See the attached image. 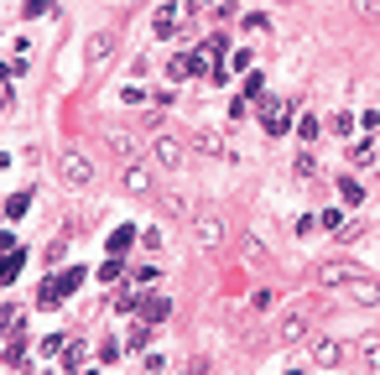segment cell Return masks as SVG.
<instances>
[{"label": "cell", "mask_w": 380, "mask_h": 375, "mask_svg": "<svg viewBox=\"0 0 380 375\" xmlns=\"http://www.w3.org/2000/svg\"><path fill=\"white\" fill-rule=\"evenodd\" d=\"M99 141H105V152L115 156L120 167H136V156H141V136H136V130H125V125H105V130H99Z\"/></svg>", "instance_id": "obj_1"}, {"label": "cell", "mask_w": 380, "mask_h": 375, "mask_svg": "<svg viewBox=\"0 0 380 375\" xmlns=\"http://www.w3.org/2000/svg\"><path fill=\"white\" fill-rule=\"evenodd\" d=\"M313 318H318V307H292V313H282L276 318V328H271V339L276 344H297V339H308V328H313Z\"/></svg>", "instance_id": "obj_2"}, {"label": "cell", "mask_w": 380, "mask_h": 375, "mask_svg": "<svg viewBox=\"0 0 380 375\" xmlns=\"http://www.w3.org/2000/svg\"><path fill=\"white\" fill-rule=\"evenodd\" d=\"M224 234H229V224H224L219 209H193V240H198L203 250H219V245H224Z\"/></svg>", "instance_id": "obj_3"}, {"label": "cell", "mask_w": 380, "mask_h": 375, "mask_svg": "<svg viewBox=\"0 0 380 375\" xmlns=\"http://www.w3.org/2000/svg\"><path fill=\"white\" fill-rule=\"evenodd\" d=\"M151 156H156V167L178 172L182 156H188V146H182V136H172V130H156V136H151Z\"/></svg>", "instance_id": "obj_4"}, {"label": "cell", "mask_w": 380, "mask_h": 375, "mask_svg": "<svg viewBox=\"0 0 380 375\" xmlns=\"http://www.w3.org/2000/svg\"><path fill=\"white\" fill-rule=\"evenodd\" d=\"M355 365H359V375H380V334H359L355 339Z\"/></svg>", "instance_id": "obj_5"}, {"label": "cell", "mask_w": 380, "mask_h": 375, "mask_svg": "<svg viewBox=\"0 0 380 375\" xmlns=\"http://www.w3.org/2000/svg\"><path fill=\"white\" fill-rule=\"evenodd\" d=\"M58 172L68 177L73 188H83L89 177H94V167H89V156H83V152H63V156H58Z\"/></svg>", "instance_id": "obj_6"}, {"label": "cell", "mask_w": 380, "mask_h": 375, "mask_svg": "<svg viewBox=\"0 0 380 375\" xmlns=\"http://www.w3.org/2000/svg\"><path fill=\"white\" fill-rule=\"evenodd\" d=\"M349 360V349L339 339H318L313 344V365H323V370H333V365H344Z\"/></svg>", "instance_id": "obj_7"}, {"label": "cell", "mask_w": 380, "mask_h": 375, "mask_svg": "<svg viewBox=\"0 0 380 375\" xmlns=\"http://www.w3.org/2000/svg\"><path fill=\"white\" fill-rule=\"evenodd\" d=\"M313 281H318V287H344V281H355V266H344V261H323Z\"/></svg>", "instance_id": "obj_8"}, {"label": "cell", "mask_w": 380, "mask_h": 375, "mask_svg": "<svg viewBox=\"0 0 380 375\" xmlns=\"http://www.w3.org/2000/svg\"><path fill=\"white\" fill-rule=\"evenodd\" d=\"M349 297H355L359 307H375V303H380V287H375L370 276H355V281H349Z\"/></svg>", "instance_id": "obj_9"}, {"label": "cell", "mask_w": 380, "mask_h": 375, "mask_svg": "<svg viewBox=\"0 0 380 375\" xmlns=\"http://www.w3.org/2000/svg\"><path fill=\"white\" fill-rule=\"evenodd\" d=\"M109 52H115V32H99L94 42H89V58H94V63H105Z\"/></svg>", "instance_id": "obj_10"}, {"label": "cell", "mask_w": 380, "mask_h": 375, "mask_svg": "<svg viewBox=\"0 0 380 375\" xmlns=\"http://www.w3.org/2000/svg\"><path fill=\"white\" fill-rule=\"evenodd\" d=\"M125 193H151V177L141 167H125Z\"/></svg>", "instance_id": "obj_11"}, {"label": "cell", "mask_w": 380, "mask_h": 375, "mask_svg": "<svg viewBox=\"0 0 380 375\" xmlns=\"http://www.w3.org/2000/svg\"><path fill=\"white\" fill-rule=\"evenodd\" d=\"M198 152L203 156H224V141H219L214 130H198Z\"/></svg>", "instance_id": "obj_12"}, {"label": "cell", "mask_w": 380, "mask_h": 375, "mask_svg": "<svg viewBox=\"0 0 380 375\" xmlns=\"http://www.w3.org/2000/svg\"><path fill=\"white\" fill-rule=\"evenodd\" d=\"M375 156H380V146H375V141H359V146H349V162H359V167H365V162H375Z\"/></svg>", "instance_id": "obj_13"}, {"label": "cell", "mask_w": 380, "mask_h": 375, "mask_svg": "<svg viewBox=\"0 0 380 375\" xmlns=\"http://www.w3.org/2000/svg\"><path fill=\"white\" fill-rule=\"evenodd\" d=\"M339 199H344V203H359V199H365V188H359L355 177H339Z\"/></svg>", "instance_id": "obj_14"}, {"label": "cell", "mask_w": 380, "mask_h": 375, "mask_svg": "<svg viewBox=\"0 0 380 375\" xmlns=\"http://www.w3.org/2000/svg\"><path fill=\"white\" fill-rule=\"evenodd\" d=\"M162 209H167V214H193V203L178 199V193H162Z\"/></svg>", "instance_id": "obj_15"}, {"label": "cell", "mask_w": 380, "mask_h": 375, "mask_svg": "<svg viewBox=\"0 0 380 375\" xmlns=\"http://www.w3.org/2000/svg\"><path fill=\"white\" fill-rule=\"evenodd\" d=\"M156 32H162V37L178 32V11H156Z\"/></svg>", "instance_id": "obj_16"}, {"label": "cell", "mask_w": 380, "mask_h": 375, "mask_svg": "<svg viewBox=\"0 0 380 375\" xmlns=\"http://www.w3.org/2000/svg\"><path fill=\"white\" fill-rule=\"evenodd\" d=\"M167 313H172V307H167V303H162V297H151V303H146V323H162V318H167Z\"/></svg>", "instance_id": "obj_17"}, {"label": "cell", "mask_w": 380, "mask_h": 375, "mask_svg": "<svg viewBox=\"0 0 380 375\" xmlns=\"http://www.w3.org/2000/svg\"><path fill=\"white\" fill-rule=\"evenodd\" d=\"M355 11L365 16V21H375V16H380V0H355Z\"/></svg>", "instance_id": "obj_18"}, {"label": "cell", "mask_w": 380, "mask_h": 375, "mask_svg": "<svg viewBox=\"0 0 380 375\" xmlns=\"http://www.w3.org/2000/svg\"><path fill=\"white\" fill-rule=\"evenodd\" d=\"M266 125H271V130H286V105H276V110H271V120H266Z\"/></svg>", "instance_id": "obj_19"}, {"label": "cell", "mask_w": 380, "mask_h": 375, "mask_svg": "<svg viewBox=\"0 0 380 375\" xmlns=\"http://www.w3.org/2000/svg\"><path fill=\"white\" fill-rule=\"evenodd\" d=\"M16 271H21V250H16V261H6V266H0V281H11Z\"/></svg>", "instance_id": "obj_20"}]
</instances>
